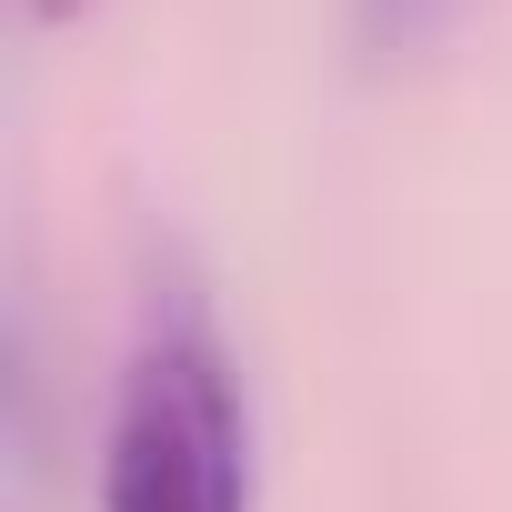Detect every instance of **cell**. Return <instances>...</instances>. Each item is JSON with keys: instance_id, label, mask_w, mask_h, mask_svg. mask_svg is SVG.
Returning <instances> with one entry per match:
<instances>
[{"instance_id": "cell-1", "label": "cell", "mask_w": 512, "mask_h": 512, "mask_svg": "<svg viewBox=\"0 0 512 512\" xmlns=\"http://www.w3.org/2000/svg\"><path fill=\"white\" fill-rule=\"evenodd\" d=\"M262 462H251V382L241 342L211 302V282L161 251L131 342L111 372V422H101V512H251Z\"/></svg>"}, {"instance_id": "cell-2", "label": "cell", "mask_w": 512, "mask_h": 512, "mask_svg": "<svg viewBox=\"0 0 512 512\" xmlns=\"http://www.w3.org/2000/svg\"><path fill=\"white\" fill-rule=\"evenodd\" d=\"M462 11H472V0H342L352 51H362L372 71H392V61H422L432 41H452V31H462Z\"/></svg>"}, {"instance_id": "cell-3", "label": "cell", "mask_w": 512, "mask_h": 512, "mask_svg": "<svg viewBox=\"0 0 512 512\" xmlns=\"http://www.w3.org/2000/svg\"><path fill=\"white\" fill-rule=\"evenodd\" d=\"M21 11H31V21H81L91 0H21Z\"/></svg>"}]
</instances>
